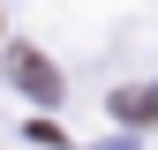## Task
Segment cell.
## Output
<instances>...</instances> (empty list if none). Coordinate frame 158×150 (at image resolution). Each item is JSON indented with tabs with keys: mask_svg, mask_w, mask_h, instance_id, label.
<instances>
[{
	"mask_svg": "<svg viewBox=\"0 0 158 150\" xmlns=\"http://www.w3.org/2000/svg\"><path fill=\"white\" fill-rule=\"evenodd\" d=\"M15 83H23L30 98H53V90H60V75H53L45 60H38V53H15Z\"/></svg>",
	"mask_w": 158,
	"mask_h": 150,
	"instance_id": "obj_1",
	"label": "cell"
},
{
	"mask_svg": "<svg viewBox=\"0 0 158 150\" xmlns=\"http://www.w3.org/2000/svg\"><path fill=\"white\" fill-rule=\"evenodd\" d=\"M113 112H121V120H158V90H121Z\"/></svg>",
	"mask_w": 158,
	"mask_h": 150,
	"instance_id": "obj_2",
	"label": "cell"
}]
</instances>
